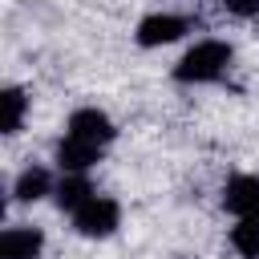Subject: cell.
<instances>
[{
	"label": "cell",
	"instance_id": "11",
	"mask_svg": "<svg viewBox=\"0 0 259 259\" xmlns=\"http://www.w3.org/2000/svg\"><path fill=\"white\" fill-rule=\"evenodd\" d=\"M0 105H4V134H16L20 121H24V93L20 89H4Z\"/></svg>",
	"mask_w": 259,
	"mask_h": 259
},
{
	"label": "cell",
	"instance_id": "7",
	"mask_svg": "<svg viewBox=\"0 0 259 259\" xmlns=\"http://www.w3.org/2000/svg\"><path fill=\"white\" fill-rule=\"evenodd\" d=\"M97 154H101V146H93V142H85V138H73V134H65V142L57 146V162H61L65 170H73V174H81L85 166H93Z\"/></svg>",
	"mask_w": 259,
	"mask_h": 259
},
{
	"label": "cell",
	"instance_id": "10",
	"mask_svg": "<svg viewBox=\"0 0 259 259\" xmlns=\"http://www.w3.org/2000/svg\"><path fill=\"white\" fill-rule=\"evenodd\" d=\"M85 198H93V190H89V182H85L81 174H73V178H65V182L57 186V202H61L65 210H77Z\"/></svg>",
	"mask_w": 259,
	"mask_h": 259
},
{
	"label": "cell",
	"instance_id": "3",
	"mask_svg": "<svg viewBox=\"0 0 259 259\" xmlns=\"http://www.w3.org/2000/svg\"><path fill=\"white\" fill-rule=\"evenodd\" d=\"M223 202H227V210H235L239 219H259V178H255V174L231 178L227 190H223Z\"/></svg>",
	"mask_w": 259,
	"mask_h": 259
},
{
	"label": "cell",
	"instance_id": "5",
	"mask_svg": "<svg viewBox=\"0 0 259 259\" xmlns=\"http://www.w3.org/2000/svg\"><path fill=\"white\" fill-rule=\"evenodd\" d=\"M69 134H73V138H85V142H93V146H105V142L113 138V121H109L101 109H77V113L69 117Z\"/></svg>",
	"mask_w": 259,
	"mask_h": 259
},
{
	"label": "cell",
	"instance_id": "1",
	"mask_svg": "<svg viewBox=\"0 0 259 259\" xmlns=\"http://www.w3.org/2000/svg\"><path fill=\"white\" fill-rule=\"evenodd\" d=\"M227 65H231V45H223V40H202V45H194V49L178 61L174 77H178V81H214Z\"/></svg>",
	"mask_w": 259,
	"mask_h": 259
},
{
	"label": "cell",
	"instance_id": "8",
	"mask_svg": "<svg viewBox=\"0 0 259 259\" xmlns=\"http://www.w3.org/2000/svg\"><path fill=\"white\" fill-rule=\"evenodd\" d=\"M49 194V174L40 170V166H28L20 178H16V198L20 202H36V198H45Z\"/></svg>",
	"mask_w": 259,
	"mask_h": 259
},
{
	"label": "cell",
	"instance_id": "12",
	"mask_svg": "<svg viewBox=\"0 0 259 259\" xmlns=\"http://www.w3.org/2000/svg\"><path fill=\"white\" fill-rule=\"evenodd\" d=\"M227 12H235V16H259V0H227Z\"/></svg>",
	"mask_w": 259,
	"mask_h": 259
},
{
	"label": "cell",
	"instance_id": "2",
	"mask_svg": "<svg viewBox=\"0 0 259 259\" xmlns=\"http://www.w3.org/2000/svg\"><path fill=\"white\" fill-rule=\"evenodd\" d=\"M117 219H121L117 202H113V198H101V194L85 198V202L73 210V227H77L81 235H89V239H97V235H109V231L117 227Z\"/></svg>",
	"mask_w": 259,
	"mask_h": 259
},
{
	"label": "cell",
	"instance_id": "4",
	"mask_svg": "<svg viewBox=\"0 0 259 259\" xmlns=\"http://www.w3.org/2000/svg\"><path fill=\"white\" fill-rule=\"evenodd\" d=\"M182 32H186V20H182V16H170V12H154V16H146V20L138 24V40H142L146 49L170 45V40H178Z\"/></svg>",
	"mask_w": 259,
	"mask_h": 259
},
{
	"label": "cell",
	"instance_id": "6",
	"mask_svg": "<svg viewBox=\"0 0 259 259\" xmlns=\"http://www.w3.org/2000/svg\"><path fill=\"white\" fill-rule=\"evenodd\" d=\"M40 231H32V227H12V231H4V239H0V259H36L40 255Z\"/></svg>",
	"mask_w": 259,
	"mask_h": 259
},
{
	"label": "cell",
	"instance_id": "9",
	"mask_svg": "<svg viewBox=\"0 0 259 259\" xmlns=\"http://www.w3.org/2000/svg\"><path fill=\"white\" fill-rule=\"evenodd\" d=\"M231 247L247 259H259V219H239V227L231 231Z\"/></svg>",
	"mask_w": 259,
	"mask_h": 259
}]
</instances>
